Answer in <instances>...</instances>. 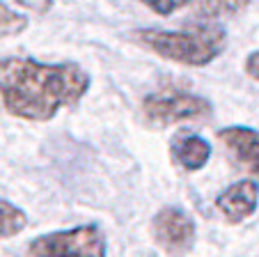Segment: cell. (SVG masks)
<instances>
[{
  "mask_svg": "<svg viewBox=\"0 0 259 257\" xmlns=\"http://www.w3.org/2000/svg\"><path fill=\"white\" fill-rule=\"evenodd\" d=\"M90 90V76L73 62L49 64L32 58L0 60V99L10 115L49 122Z\"/></svg>",
  "mask_w": 259,
  "mask_h": 257,
  "instance_id": "cell-1",
  "label": "cell"
},
{
  "mask_svg": "<svg viewBox=\"0 0 259 257\" xmlns=\"http://www.w3.org/2000/svg\"><path fill=\"white\" fill-rule=\"evenodd\" d=\"M131 37L136 44L161 55L163 60L188 64V67H204V64L213 62L223 53L227 42L225 30L215 23H193L188 30L145 28L136 30Z\"/></svg>",
  "mask_w": 259,
  "mask_h": 257,
  "instance_id": "cell-2",
  "label": "cell"
},
{
  "mask_svg": "<svg viewBox=\"0 0 259 257\" xmlns=\"http://www.w3.org/2000/svg\"><path fill=\"white\" fill-rule=\"evenodd\" d=\"M108 246L101 228L78 225L62 232H51L30 241V257H106Z\"/></svg>",
  "mask_w": 259,
  "mask_h": 257,
  "instance_id": "cell-3",
  "label": "cell"
},
{
  "mask_svg": "<svg viewBox=\"0 0 259 257\" xmlns=\"http://www.w3.org/2000/svg\"><path fill=\"white\" fill-rule=\"evenodd\" d=\"M213 113L209 99L184 90H161L142 101V115L152 124H175V122L202 120Z\"/></svg>",
  "mask_w": 259,
  "mask_h": 257,
  "instance_id": "cell-4",
  "label": "cell"
},
{
  "mask_svg": "<svg viewBox=\"0 0 259 257\" xmlns=\"http://www.w3.org/2000/svg\"><path fill=\"white\" fill-rule=\"evenodd\" d=\"M152 232L158 248L172 257L191 252L195 243V223L179 207H163L152 221Z\"/></svg>",
  "mask_w": 259,
  "mask_h": 257,
  "instance_id": "cell-5",
  "label": "cell"
},
{
  "mask_svg": "<svg viewBox=\"0 0 259 257\" xmlns=\"http://www.w3.org/2000/svg\"><path fill=\"white\" fill-rule=\"evenodd\" d=\"M218 140L236 165L259 179V131L250 126H227L218 131Z\"/></svg>",
  "mask_w": 259,
  "mask_h": 257,
  "instance_id": "cell-6",
  "label": "cell"
},
{
  "mask_svg": "<svg viewBox=\"0 0 259 257\" xmlns=\"http://www.w3.org/2000/svg\"><path fill=\"white\" fill-rule=\"evenodd\" d=\"M257 202H259V186H257V181H252V179L236 181V184H232L230 189H225L215 198L218 211L223 213V218L232 225L250 218V216L257 211Z\"/></svg>",
  "mask_w": 259,
  "mask_h": 257,
  "instance_id": "cell-7",
  "label": "cell"
},
{
  "mask_svg": "<svg viewBox=\"0 0 259 257\" xmlns=\"http://www.w3.org/2000/svg\"><path fill=\"white\" fill-rule=\"evenodd\" d=\"M172 156L188 172L202 170L211 159V145L195 133H179L172 140Z\"/></svg>",
  "mask_w": 259,
  "mask_h": 257,
  "instance_id": "cell-8",
  "label": "cell"
},
{
  "mask_svg": "<svg viewBox=\"0 0 259 257\" xmlns=\"http://www.w3.org/2000/svg\"><path fill=\"white\" fill-rule=\"evenodd\" d=\"M28 225V216L16 204L0 200V239H10L21 234Z\"/></svg>",
  "mask_w": 259,
  "mask_h": 257,
  "instance_id": "cell-9",
  "label": "cell"
},
{
  "mask_svg": "<svg viewBox=\"0 0 259 257\" xmlns=\"http://www.w3.org/2000/svg\"><path fill=\"white\" fill-rule=\"evenodd\" d=\"M25 28H28V19L23 14H19L16 10L0 3V39L14 37V34L23 32Z\"/></svg>",
  "mask_w": 259,
  "mask_h": 257,
  "instance_id": "cell-10",
  "label": "cell"
},
{
  "mask_svg": "<svg viewBox=\"0 0 259 257\" xmlns=\"http://www.w3.org/2000/svg\"><path fill=\"white\" fill-rule=\"evenodd\" d=\"M145 5L152 12H156V14L167 16L177 10H184L186 5H193V3H186V0H147Z\"/></svg>",
  "mask_w": 259,
  "mask_h": 257,
  "instance_id": "cell-11",
  "label": "cell"
},
{
  "mask_svg": "<svg viewBox=\"0 0 259 257\" xmlns=\"http://www.w3.org/2000/svg\"><path fill=\"white\" fill-rule=\"evenodd\" d=\"M245 74L250 78H254V81H259V51L248 55V60H245Z\"/></svg>",
  "mask_w": 259,
  "mask_h": 257,
  "instance_id": "cell-12",
  "label": "cell"
}]
</instances>
